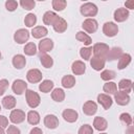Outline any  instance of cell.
Instances as JSON below:
<instances>
[{
  "mask_svg": "<svg viewBox=\"0 0 134 134\" xmlns=\"http://www.w3.org/2000/svg\"><path fill=\"white\" fill-rule=\"evenodd\" d=\"M25 98H26V103L30 108H37L40 103H41V98L40 95L35 92L34 90H29L27 89L25 91Z\"/></svg>",
  "mask_w": 134,
  "mask_h": 134,
  "instance_id": "1",
  "label": "cell"
},
{
  "mask_svg": "<svg viewBox=\"0 0 134 134\" xmlns=\"http://www.w3.org/2000/svg\"><path fill=\"white\" fill-rule=\"evenodd\" d=\"M109 50H110L109 46L105 43H96L92 47V51H93L94 57H98V58H102L105 60L107 59V54H108Z\"/></svg>",
  "mask_w": 134,
  "mask_h": 134,
  "instance_id": "2",
  "label": "cell"
},
{
  "mask_svg": "<svg viewBox=\"0 0 134 134\" xmlns=\"http://www.w3.org/2000/svg\"><path fill=\"white\" fill-rule=\"evenodd\" d=\"M80 12L83 16L85 17H94L97 12H98V8L97 6L94 4V3H91V2H86L84 3L81 8H80Z\"/></svg>",
  "mask_w": 134,
  "mask_h": 134,
  "instance_id": "3",
  "label": "cell"
},
{
  "mask_svg": "<svg viewBox=\"0 0 134 134\" xmlns=\"http://www.w3.org/2000/svg\"><path fill=\"white\" fill-rule=\"evenodd\" d=\"M82 27L85 31H87L88 34H93L97 30L98 28V24H97V21L93 18H88L86 19L83 24H82Z\"/></svg>",
  "mask_w": 134,
  "mask_h": 134,
  "instance_id": "4",
  "label": "cell"
},
{
  "mask_svg": "<svg viewBox=\"0 0 134 134\" xmlns=\"http://www.w3.org/2000/svg\"><path fill=\"white\" fill-rule=\"evenodd\" d=\"M103 32L105 34V36H107L109 38H112V37L117 35L118 26L114 22H106L103 26Z\"/></svg>",
  "mask_w": 134,
  "mask_h": 134,
  "instance_id": "5",
  "label": "cell"
},
{
  "mask_svg": "<svg viewBox=\"0 0 134 134\" xmlns=\"http://www.w3.org/2000/svg\"><path fill=\"white\" fill-rule=\"evenodd\" d=\"M28 39H29V32L25 28L18 29L14 35V40L18 44H24L26 41H28Z\"/></svg>",
  "mask_w": 134,
  "mask_h": 134,
  "instance_id": "6",
  "label": "cell"
},
{
  "mask_svg": "<svg viewBox=\"0 0 134 134\" xmlns=\"http://www.w3.org/2000/svg\"><path fill=\"white\" fill-rule=\"evenodd\" d=\"M9 120L13 124H21L25 120V112L20 109H14L9 114Z\"/></svg>",
  "mask_w": 134,
  "mask_h": 134,
  "instance_id": "7",
  "label": "cell"
},
{
  "mask_svg": "<svg viewBox=\"0 0 134 134\" xmlns=\"http://www.w3.org/2000/svg\"><path fill=\"white\" fill-rule=\"evenodd\" d=\"M42 72L39 70V69H30L27 71V74H26V79L29 83H39L42 81Z\"/></svg>",
  "mask_w": 134,
  "mask_h": 134,
  "instance_id": "8",
  "label": "cell"
},
{
  "mask_svg": "<svg viewBox=\"0 0 134 134\" xmlns=\"http://www.w3.org/2000/svg\"><path fill=\"white\" fill-rule=\"evenodd\" d=\"M12 89H13L14 93L21 95L23 92H25L27 90V84L23 80H16V81H14V83L12 85Z\"/></svg>",
  "mask_w": 134,
  "mask_h": 134,
  "instance_id": "9",
  "label": "cell"
},
{
  "mask_svg": "<svg viewBox=\"0 0 134 134\" xmlns=\"http://www.w3.org/2000/svg\"><path fill=\"white\" fill-rule=\"evenodd\" d=\"M97 102H98V104H99L104 109H106V110H108V109L112 106V104H113L112 97H111L110 95L106 94V93H100V94H98V95H97Z\"/></svg>",
  "mask_w": 134,
  "mask_h": 134,
  "instance_id": "10",
  "label": "cell"
},
{
  "mask_svg": "<svg viewBox=\"0 0 134 134\" xmlns=\"http://www.w3.org/2000/svg\"><path fill=\"white\" fill-rule=\"evenodd\" d=\"M114 100L119 106H126L130 102V96H129V94H127L122 91H116L114 94Z\"/></svg>",
  "mask_w": 134,
  "mask_h": 134,
  "instance_id": "11",
  "label": "cell"
},
{
  "mask_svg": "<svg viewBox=\"0 0 134 134\" xmlns=\"http://www.w3.org/2000/svg\"><path fill=\"white\" fill-rule=\"evenodd\" d=\"M52 27H53L54 31L61 34V32H64V31L67 29L68 24H67V22L65 21V19H63L62 17H59V16H58V18L55 19V21H54L53 24H52Z\"/></svg>",
  "mask_w": 134,
  "mask_h": 134,
  "instance_id": "12",
  "label": "cell"
},
{
  "mask_svg": "<svg viewBox=\"0 0 134 134\" xmlns=\"http://www.w3.org/2000/svg\"><path fill=\"white\" fill-rule=\"evenodd\" d=\"M39 51L40 52H43V53H46L48 51H50L52 48H53V42L51 39H48V38H45V39H42L40 42H39Z\"/></svg>",
  "mask_w": 134,
  "mask_h": 134,
  "instance_id": "13",
  "label": "cell"
},
{
  "mask_svg": "<svg viewBox=\"0 0 134 134\" xmlns=\"http://www.w3.org/2000/svg\"><path fill=\"white\" fill-rule=\"evenodd\" d=\"M96 111H97V105L92 100H87L83 106V112L86 115H89V116L94 115Z\"/></svg>",
  "mask_w": 134,
  "mask_h": 134,
  "instance_id": "14",
  "label": "cell"
},
{
  "mask_svg": "<svg viewBox=\"0 0 134 134\" xmlns=\"http://www.w3.org/2000/svg\"><path fill=\"white\" fill-rule=\"evenodd\" d=\"M129 18V10L124 7H119L114 12V20L116 22H124Z\"/></svg>",
  "mask_w": 134,
  "mask_h": 134,
  "instance_id": "15",
  "label": "cell"
},
{
  "mask_svg": "<svg viewBox=\"0 0 134 134\" xmlns=\"http://www.w3.org/2000/svg\"><path fill=\"white\" fill-rule=\"evenodd\" d=\"M62 116L63 118L67 121V122H74L77 120V117H79V114L75 110H72V109H65L62 113Z\"/></svg>",
  "mask_w": 134,
  "mask_h": 134,
  "instance_id": "16",
  "label": "cell"
},
{
  "mask_svg": "<svg viewBox=\"0 0 134 134\" xmlns=\"http://www.w3.org/2000/svg\"><path fill=\"white\" fill-rule=\"evenodd\" d=\"M44 125L48 129H55L59 126V119L53 114H47L44 117Z\"/></svg>",
  "mask_w": 134,
  "mask_h": 134,
  "instance_id": "17",
  "label": "cell"
},
{
  "mask_svg": "<svg viewBox=\"0 0 134 134\" xmlns=\"http://www.w3.org/2000/svg\"><path fill=\"white\" fill-rule=\"evenodd\" d=\"M105 63H106V60L102 59V58H98V57L93 55L92 59H90V65L96 71H100L105 67Z\"/></svg>",
  "mask_w": 134,
  "mask_h": 134,
  "instance_id": "18",
  "label": "cell"
},
{
  "mask_svg": "<svg viewBox=\"0 0 134 134\" xmlns=\"http://www.w3.org/2000/svg\"><path fill=\"white\" fill-rule=\"evenodd\" d=\"M71 70L73 72V74L75 75H81L85 72L86 70V65L84 62L82 61H75L72 63V66H71Z\"/></svg>",
  "mask_w": 134,
  "mask_h": 134,
  "instance_id": "19",
  "label": "cell"
},
{
  "mask_svg": "<svg viewBox=\"0 0 134 134\" xmlns=\"http://www.w3.org/2000/svg\"><path fill=\"white\" fill-rule=\"evenodd\" d=\"M132 86H133V83L131 80H128V79H122L119 81L118 83V88H119V91H122L127 94H129V92H131L132 90Z\"/></svg>",
  "mask_w": 134,
  "mask_h": 134,
  "instance_id": "20",
  "label": "cell"
},
{
  "mask_svg": "<svg viewBox=\"0 0 134 134\" xmlns=\"http://www.w3.org/2000/svg\"><path fill=\"white\" fill-rule=\"evenodd\" d=\"M93 127L97 131H105L107 129V127H108V122L104 117L96 116L94 118V120H93Z\"/></svg>",
  "mask_w": 134,
  "mask_h": 134,
  "instance_id": "21",
  "label": "cell"
},
{
  "mask_svg": "<svg viewBox=\"0 0 134 134\" xmlns=\"http://www.w3.org/2000/svg\"><path fill=\"white\" fill-rule=\"evenodd\" d=\"M122 53H124V52H122V49H121L120 47H113V48H111V49L109 50L106 60H108V61L117 60V59H119V58L121 57Z\"/></svg>",
  "mask_w": 134,
  "mask_h": 134,
  "instance_id": "22",
  "label": "cell"
},
{
  "mask_svg": "<svg viewBox=\"0 0 134 134\" xmlns=\"http://www.w3.org/2000/svg\"><path fill=\"white\" fill-rule=\"evenodd\" d=\"M39 59H40V62L41 64L43 65V67L45 68H51L52 65H53V60L50 55H48L47 53H43V52H40L39 53Z\"/></svg>",
  "mask_w": 134,
  "mask_h": 134,
  "instance_id": "23",
  "label": "cell"
},
{
  "mask_svg": "<svg viewBox=\"0 0 134 134\" xmlns=\"http://www.w3.org/2000/svg\"><path fill=\"white\" fill-rule=\"evenodd\" d=\"M12 62L16 69H22L26 64V59L22 54H16V55H14Z\"/></svg>",
  "mask_w": 134,
  "mask_h": 134,
  "instance_id": "24",
  "label": "cell"
},
{
  "mask_svg": "<svg viewBox=\"0 0 134 134\" xmlns=\"http://www.w3.org/2000/svg\"><path fill=\"white\" fill-rule=\"evenodd\" d=\"M131 60H132L131 54H129V53H122L121 57L118 59V64H117L118 69H119V70L125 69V68L131 63Z\"/></svg>",
  "mask_w": 134,
  "mask_h": 134,
  "instance_id": "25",
  "label": "cell"
},
{
  "mask_svg": "<svg viewBox=\"0 0 134 134\" xmlns=\"http://www.w3.org/2000/svg\"><path fill=\"white\" fill-rule=\"evenodd\" d=\"M48 34V30L44 26H36L31 30V36L36 39H41Z\"/></svg>",
  "mask_w": 134,
  "mask_h": 134,
  "instance_id": "26",
  "label": "cell"
},
{
  "mask_svg": "<svg viewBox=\"0 0 134 134\" xmlns=\"http://www.w3.org/2000/svg\"><path fill=\"white\" fill-rule=\"evenodd\" d=\"M57 18H58V15L55 13L48 10L43 15V23L45 25H52Z\"/></svg>",
  "mask_w": 134,
  "mask_h": 134,
  "instance_id": "27",
  "label": "cell"
},
{
  "mask_svg": "<svg viewBox=\"0 0 134 134\" xmlns=\"http://www.w3.org/2000/svg\"><path fill=\"white\" fill-rule=\"evenodd\" d=\"M61 83H62V86L64 88L70 89V88H72L75 85V77L73 75H70V74L64 75L62 81H61Z\"/></svg>",
  "mask_w": 134,
  "mask_h": 134,
  "instance_id": "28",
  "label": "cell"
},
{
  "mask_svg": "<svg viewBox=\"0 0 134 134\" xmlns=\"http://www.w3.org/2000/svg\"><path fill=\"white\" fill-rule=\"evenodd\" d=\"M53 82L50 80H44L42 83L39 85V90L43 93H48L53 89Z\"/></svg>",
  "mask_w": 134,
  "mask_h": 134,
  "instance_id": "29",
  "label": "cell"
},
{
  "mask_svg": "<svg viewBox=\"0 0 134 134\" xmlns=\"http://www.w3.org/2000/svg\"><path fill=\"white\" fill-rule=\"evenodd\" d=\"M26 118H27L28 124H30V125H32V126H36V125H38V124L40 122V114H39L37 111H35V110L29 111V112L27 113Z\"/></svg>",
  "mask_w": 134,
  "mask_h": 134,
  "instance_id": "30",
  "label": "cell"
},
{
  "mask_svg": "<svg viewBox=\"0 0 134 134\" xmlns=\"http://www.w3.org/2000/svg\"><path fill=\"white\" fill-rule=\"evenodd\" d=\"M51 98L54 100V102H58V103H61L64 100L65 98V92L63 89L61 88H55L52 90L51 92Z\"/></svg>",
  "mask_w": 134,
  "mask_h": 134,
  "instance_id": "31",
  "label": "cell"
},
{
  "mask_svg": "<svg viewBox=\"0 0 134 134\" xmlns=\"http://www.w3.org/2000/svg\"><path fill=\"white\" fill-rule=\"evenodd\" d=\"M16 98L13 95H6L2 99V105L5 109H14L16 107Z\"/></svg>",
  "mask_w": 134,
  "mask_h": 134,
  "instance_id": "32",
  "label": "cell"
},
{
  "mask_svg": "<svg viewBox=\"0 0 134 134\" xmlns=\"http://www.w3.org/2000/svg\"><path fill=\"white\" fill-rule=\"evenodd\" d=\"M75 38H76L77 41L84 43V44L87 45V46H89V45L92 43V40H91V38L89 37V35L86 34V32H84V31H77L76 35H75Z\"/></svg>",
  "mask_w": 134,
  "mask_h": 134,
  "instance_id": "33",
  "label": "cell"
},
{
  "mask_svg": "<svg viewBox=\"0 0 134 134\" xmlns=\"http://www.w3.org/2000/svg\"><path fill=\"white\" fill-rule=\"evenodd\" d=\"M104 92H106V94H115V92L117 91V85L114 82H107L104 87H103Z\"/></svg>",
  "mask_w": 134,
  "mask_h": 134,
  "instance_id": "34",
  "label": "cell"
},
{
  "mask_svg": "<svg viewBox=\"0 0 134 134\" xmlns=\"http://www.w3.org/2000/svg\"><path fill=\"white\" fill-rule=\"evenodd\" d=\"M24 53L27 54V55H35L37 53V46L35 43L32 42H29L27 43L25 46H24V49H23Z\"/></svg>",
  "mask_w": 134,
  "mask_h": 134,
  "instance_id": "35",
  "label": "cell"
},
{
  "mask_svg": "<svg viewBox=\"0 0 134 134\" xmlns=\"http://www.w3.org/2000/svg\"><path fill=\"white\" fill-rule=\"evenodd\" d=\"M24 23L27 27H32L37 23V16L35 14H31V13L27 14L24 18Z\"/></svg>",
  "mask_w": 134,
  "mask_h": 134,
  "instance_id": "36",
  "label": "cell"
},
{
  "mask_svg": "<svg viewBox=\"0 0 134 134\" xmlns=\"http://www.w3.org/2000/svg\"><path fill=\"white\" fill-rule=\"evenodd\" d=\"M92 54V47H82L80 49V55L82 57V59H84L85 61L90 60Z\"/></svg>",
  "mask_w": 134,
  "mask_h": 134,
  "instance_id": "37",
  "label": "cell"
},
{
  "mask_svg": "<svg viewBox=\"0 0 134 134\" xmlns=\"http://www.w3.org/2000/svg\"><path fill=\"white\" fill-rule=\"evenodd\" d=\"M67 5V2L65 0H53L52 1V7L54 10L62 12Z\"/></svg>",
  "mask_w": 134,
  "mask_h": 134,
  "instance_id": "38",
  "label": "cell"
},
{
  "mask_svg": "<svg viewBox=\"0 0 134 134\" xmlns=\"http://www.w3.org/2000/svg\"><path fill=\"white\" fill-rule=\"evenodd\" d=\"M100 77L102 80L104 81H107V82H110L111 80H113L115 77V72L113 70H104L102 73H100Z\"/></svg>",
  "mask_w": 134,
  "mask_h": 134,
  "instance_id": "39",
  "label": "cell"
},
{
  "mask_svg": "<svg viewBox=\"0 0 134 134\" xmlns=\"http://www.w3.org/2000/svg\"><path fill=\"white\" fill-rule=\"evenodd\" d=\"M20 5L26 10H31L36 5V2L34 0H21Z\"/></svg>",
  "mask_w": 134,
  "mask_h": 134,
  "instance_id": "40",
  "label": "cell"
},
{
  "mask_svg": "<svg viewBox=\"0 0 134 134\" xmlns=\"http://www.w3.org/2000/svg\"><path fill=\"white\" fill-rule=\"evenodd\" d=\"M119 119L124 124H126V126H131V124H132V117L129 113H121L119 115Z\"/></svg>",
  "mask_w": 134,
  "mask_h": 134,
  "instance_id": "41",
  "label": "cell"
},
{
  "mask_svg": "<svg viewBox=\"0 0 134 134\" xmlns=\"http://www.w3.org/2000/svg\"><path fill=\"white\" fill-rule=\"evenodd\" d=\"M77 134H93V129L90 125H84L79 129Z\"/></svg>",
  "mask_w": 134,
  "mask_h": 134,
  "instance_id": "42",
  "label": "cell"
},
{
  "mask_svg": "<svg viewBox=\"0 0 134 134\" xmlns=\"http://www.w3.org/2000/svg\"><path fill=\"white\" fill-rule=\"evenodd\" d=\"M5 7L8 12H14L18 7V2L15 0H7L5 2Z\"/></svg>",
  "mask_w": 134,
  "mask_h": 134,
  "instance_id": "43",
  "label": "cell"
},
{
  "mask_svg": "<svg viewBox=\"0 0 134 134\" xmlns=\"http://www.w3.org/2000/svg\"><path fill=\"white\" fill-rule=\"evenodd\" d=\"M7 87H8V81L5 80V79L0 80V96L4 94V92L6 91Z\"/></svg>",
  "mask_w": 134,
  "mask_h": 134,
  "instance_id": "44",
  "label": "cell"
},
{
  "mask_svg": "<svg viewBox=\"0 0 134 134\" xmlns=\"http://www.w3.org/2000/svg\"><path fill=\"white\" fill-rule=\"evenodd\" d=\"M6 134H20V130L16 126H8Z\"/></svg>",
  "mask_w": 134,
  "mask_h": 134,
  "instance_id": "45",
  "label": "cell"
},
{
  "mask_svg": "<svg viewBox=\"0 0 134 134\" xmlns=\"http://www.w3.org/2000/svg\"><path fill=\"white\" fill-rule=\"evenodd\" d=\"M8 126V119L4 115H0V128H6Z\"/></svg>",
  "mask_w": 134,
  "mask_h": 134,
  "instance_id": "46",
  "label": "cell"
},
{
  "mask_svg": "<svg viewBox=\"0 0 134 134\" xmlns=\"http://www.w3.org/2000/svg\"><path fill=\"white\" fill-rule=\"evenodd\" d=\"M125 5H126V8H129V9H134V0L126 1V2H125Z\"/></svg>",
  "mask_w": 134,
  "mask_h": 134,
  "instance_id": "47",
  "label": "cell"
},
{
  "mask_svg": "<svg viewBox=\"0 0 134 134\" xmlns=\"http://www.w3.org/2000/svg\"><path fill=\"white\" fill-rule=\"evenodd\" d=\"M29 134H43V132H42V130H41L40 128L36 127V128L31 129V131H30V133H29Z\"/></svg>",
  "mask_w": 134,
  "mask_h": 134,
  "instance_id": "48",
  "label": "cell"
},
{
  "mask_svg": "<svg viewBox=\"0 0 134 134\" xmlns=\"http://www.w3.org/2000/svg\"><path fill=\"white\" fill-rule=\"evenodd\" d=\"M0 134H5L4 129H3V128H0Z\"/></svg>",
  "mask_w": 134,
  "mask_h": 134,
  "instance_id": "49",
  "label": "cell"
},
{
  "mask_svg": "<svg viewBox=\"0 0 134 134\" xmlns=\"http://www.w3.org/2000/svg\"><path fill=\"white\" fill-rule=\"evenodd\" d=\"M99 134H108V133H99Z\"/></svg>",
  "mask_w": 134,
  "mask_h": 134,
  "instance_id": "50",
  "label": "cell"
},
{
  "mask_svg": "<svg viewBox=\"0 0 134 134\" xmlns=\"http://www.w3.org/2000/svg\"><path fill=\"white\" fill-rule=\"evenodd\" d=\"M0 60H1V52H0Z\"/></svg>",
  "mask_w": 134,
  "mask_h": 134,
  "instance_id": "51",
  "label": "cell"
},
{
  "mask_svg": "<svg viewBox=\"0 0 134 134\" xmlns=\"http://www.w3.org/2000/svg\"><path fill=\"white\" fill-rule=\"evenodd\" d=\"M0 110H1V106H0Z\"/></svg>",
  "mask_w": 134,
  "mask_h": 134,
  "instance_id": "52",
  "label": "cell"
}]
</instances>
